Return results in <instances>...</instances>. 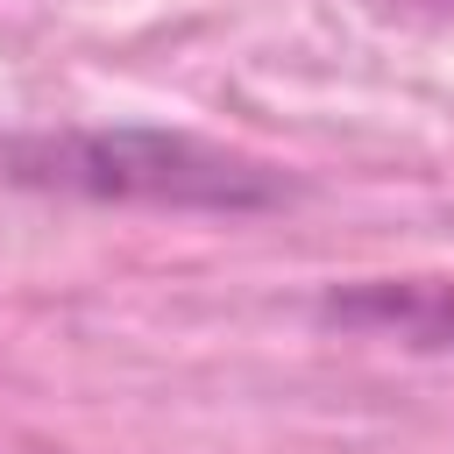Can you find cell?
<instances>
[{
  "label": "cell",
  "instance_id": "obj_1",
  "mask_svg": "<svg viewBox=\"0 0 454 454\" xmlns=\"http://www.w3.org/2000/svg\"><path fill=\"white\" fill-rule=\"evenodd\" d=\"M28 177L114 192V199H170V206H270L277 184L255 163L213 156L199 142L170 135H71V142H35Z\"/></svg>",
  "mask_w": 454,
  "mask_h": 454
}]
</instances>
